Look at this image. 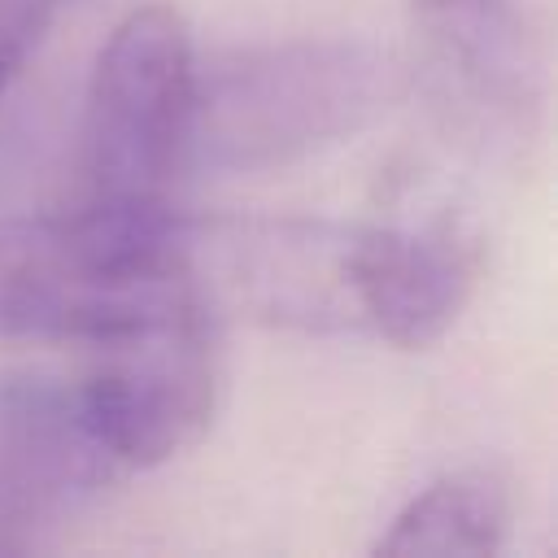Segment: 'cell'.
Returning a JSON list of instances; mask_svg holds the SVG:
<instances>
[{
	"instance_id": "ba28073f",
	"label": "cell",
	"mask_w": 558,
	"mask_h": 558,
	"mask_svg": "<svg viewBox=\"0 0 558 558\" xmlns=\"http://www.w3.org/2000/svg\"><path fill=\"white\" fill-rule=\"evenodd\" d=\"M510 497L493 471H449L414 493L375 541L379 554L488 558L506 545Z\"/></svg>"
},
{
	"instance_id": "52a82bcc",
	"label": "cell",
	"mask_w": 558,
	"mask_h": 558,
	"mask_svg": "<svg viewBox=\"0 0 558 558\" xmlns=\"http://www.w3.org/2000/svg\"><path fill=\"white\" fill-rule=\"evenodd\" d=\"M436 65L488 122H519L532 109L536 57L519 0H418Z\"/></svg>"
},
{
	"instance_id": "9c48e42d",
	"label": "cell",
	"mask_w": 558,
	"mask_h": 558,
	"mask_svg": "<svg viewBox=\"0 0 558 558\" xmlns=\"http://www.w3.org/2000/svg\"><path fill=\"white\" fill-rule=\"evenodd\" d=\"M65 0H0V96L26 65Z\"/></svg>"
},
{
	"instance_id": "7a4b0ae2",
	"label": "cell",
	"mask_w": 558,
	"mask_h": 558,
	"mask_svg": "<svg viewBox=\"0 0 558 558\" xmlns=\"http://www.w3.org/2000/svg\"><path fill=\"white\" fill-rule=\"evenodd\" d=\"M401 96L397 61L366 39H283L196 70L187 161L270 170L371 126Z\"/></svg>"
},
{
	"instance_id": "277c9868",
	"label": "cell",
	"mask_w": 558,
	"mask_h": 558,
	"mask_svg": "<svg viewBox=\"0 0 558 558\" xmlns=\"http://www.w3.org/2000/svg\"><path fill=\"white\" fill-rule=\"evenodd\" d=\"M214 318L87 353L78 397L118 471L157 466L201 440L218 401Z\"/></svg>"
},
{
	"instance_id": "3957f363",
	"label": "cell",
	"mask_w": 558,
	"mask_h": 558,
	"mask_svg": "<svg viewBox=\"0 0 558 558\" xmlns=\"http://www.w3.org/2000/svg\"><path fill=\"white\" fill-rule=\"evenodd\" d=\"M196 57L166 4L126 13L105 39L83 105V179L100 205H170L187 166Z\"/></svg>"
},
{
	"instance_id": "6da1fadb",
	"label": "cell",
	"mask_w": 558,
	"mask_h": 558,
	"mask_svg": "<svg viewBox=\"0 0 558 558\" xmlns=\"http://www.w3.org/2000/svg\"><path fill=\"white\" fill-rule=\"evenodd\" d=\"M192 318H209V279L170 205L83 201L0 227V336L96 353Z\"/></svg>"
},
{
	"instance_id": "8992f818",
	"label": "cell",
	"mask_w": 558,
	"mask_h": 558,
	"mask_svg": "<svg viewBox=\"0 0 558 558\" xmlns=\"http://www.w3.org/2000/svg\"><path fill=\"white\" fill-rule=\"evenodd\" d=\"M480 275V248L458 222L353 227L344 235V296L353 327L401 349L440 340Z\"/></svg>"
},
{
	"instance_id": "5b68a950",
	"label": "cell",
	"mask_w": 558,
	"mask_h": 558,
	"mask_svg": "<svg viewBox=\"0 0 558 558\" xmlns=\"http://www.w3.org/2000/svg\"><path fill=\"white\" fill-rule=\"evenodd\" d=\"M113 475L118 462L78 384L35 371L0 375V554L44 545Z\"/></svg>"
}]
</instances>
